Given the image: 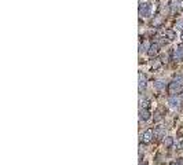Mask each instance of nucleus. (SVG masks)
Listing matches in <instances>:
<instances>
[{"instance_id": "obj_9", "label": "nucleus", "mask_w": 183, "mask_h": 165, "mask_svg": "<svg viewBox=\"0 0 183 165\" xmlns=\"http://www.w3.org/2000/svg\"><path fill=\"white\" fill-rule=\"evenodd\" d=\"M147 54L150 55V57L157 55L158 54V44H151V47L149 48V51H147Z\"/></svg>"}, {"instance_id": "obj_11", "label": "nucleus", "mask_w": 183, "mask_h": 165, "mask_svg": "<svg viewBox=\"0 0 183 165\" xmlns=\"http://www.w3.org/2000/svg\"><path fill=\"white\" fill-rule=\"evenodd\" d=\"M150 44H149V41H143V43L139 44V48H140V52L142 51H149V48H150Z\"/></svg>"}, {"instance_id": "obj_18", "label": "nucleus", "mask_w": 183, "mask_h": 165, "mask_svg": "<svg viewBox=\"0 0 183 165\" xmlns=\"http://www.w3.org/2000/svg\"><path fill=\"white\" fill-rule=\"evenodd\" d=\"M167 59H168V57H167V55H162V57H161V62H167Z\"/></svg>"}, {"instance_id": "obj_16", "label": "nucleus", "mask_w": 183, "mask_h": 165, "mask_svg": "<svg viewBox=\"0 0 183 165\" xmlns=\"http://www.w3.org/2000/svg\"><path fill=\"white\" fill-rule=\"evenodd\" d=\"M167 36H168V39L169 40H173L176 37V35L172 32V30H167Z\"/></svg>"}, {"instance_id": "obj_19", "label": "nucleus", "mask_w": 183, "mask_h": 165, "mask_svg": "<svg viewBox=\"0 0 183 165\" xmlns=\"http://www.w3.org/2000/svg\"><path fill=\"white\" fill-rule=\"evenodd\" d=\"M143 165H147V164H143Z\"/></svg>"}, {"instance_id": "obj_5", "label": "nucleus", "mask_w": 183, "mask_h": 165, "mask_svg": "<svg viewBox=\"0 0 183 165\" xmlns=\"http://www.w3.org/2000/svg\"><path fill=\"white\" fill-rule=\"evenodd\" d=\"M151 139H153V131H151V129L146 131V132L142 135V142H143V143H150Z\"/></svg>"}, {"instance_id": "obj_15", "label": "nucleus", "mask_w": 183, "mask_h": 165, "mask_svg": "<svg viewBox=\"0 0 183 165\" xmlns=\"http://www.w3.org/2000/svg\"><path fill=\"white\" fill-rule=\"evenodd\" d=\"M175 30H183V19H179L175 24Z\"/></svg>"}, {"instance_id": "obj_4", "label": "nucleus", "mask_w": 183, "mask_h": 165, "mask_svg": "<svg viewBox=\"0 0 183 165\" xmlns=\"http://www.w3.org/2000/svg\"><path fill=\"white\" fill-rule=\"evenodd\" d=\"M150 119V111L147 109H140L139 110V120L140 121H147Z\"/></svg>"}, {"instance_id": "obj_17", "label": "nucleus", "mask_w": 183, "mask_h": 165, "mask_svg": "<svg viewBox=\"0 0 183 165\" xmlns=\"http://www.w3.org/2000/svg\"><path fill=\"white\" fill-rule=\"evenodd\" d=\"M147 103H149V101H147V99H140V109H146L147 108Z\"/></svg>"}, {"instance_id": "obj_10", "label": "nucleus", "mask_w": 183, "mask_h": 165, "mask_svg": "<svg viewBox=\"0 0 183 165\" xmlns=\"http://www.w3.org/2000/svg\"><path fill=\"white\" fill-rule=\"evenodd\" d=\"M154 88L157 91H162L165 88V81H162V80H157V81H154Z\"/></svg>"}, {"instance_id": "obj_3", "label": "nucleus", "mask_w": 183, "mask_h": 165, "mask_svg": "<svg viewBox=\"0 0 183 165\" xmlns=\"http://www.w3.org/2000/svg\"><path fill=\"white\" fill-rule=\"evenodd\" d=\"M139 15H140V17H143V18L149 17V15H150V4H149V3L140 4V7H139Z\"/></svg>"}, {"instance_id": "obj_14", "label": "nucleus", "mask_w": 183, "mask_h": 165, "mask_svg": "<svg viewBox=\"0 0 183 165\" xmlns=\"http://www.w3.org/2000/svg\"><path fill=\"white\" fill-rule=\"evenodd\" d=\"M161 63H162L161 59H154V61L151 62V68H153V69H158L160 66H161Z\"/></svg>"}, {"instance_id": "obj_8", "label": "nucleus", "mask_w": 183, "mask_h": 165, "mask_svg": "<svg viewBox=\"0 0 183 165\" xmlns=\"http://www.w3.org/2000/svg\"><path fill=\"white\" fill-rule=\"evenodd\" d=\"M173 58H175L176 61H180V59H183V47L176 48L175 52H173Z\"/></svg>"}, {"instance_id": "obj_2", "label": "nucleus", "mask_w": 183, "mask_h": 165, "mask_svg": "<svg viewBox=\"0 0 183 165\" xmlns=\"http://www.w3.org/2000/svg\"><path fill=\"white\" fill-rule=\"evenodd\" d=\"M182 91H183V87L179 85V84H176L175 81H172L168 87V92L171 94L172 96H176V94H180Z\"/></svg>"}, {"instance_id": "obj_13", "label": "nucleus", "mask_w": 183, "mask_h": 165, "mask_svg": "<svg viewBox=\"0 0 183 165\" xmlns=\"http://www.w3.org/2000/svg\"><path fill=\"white\" fill-rule=\"evenodd\" d=\"M173 81H175L176 84H179V85L183 87V74H176L175 79H173Z\"/></svg>"}, {"instance_id": "obj_7", "label": "nucleus", "mask_w": 183, "mask_h": 165, "mask_svg": "<svg viewBox=\"0 0 183 165\" xmlns=\"http://www.w3.org/2000/svg\"><path fill=\"white\" fill-rule=\"evenodd\" d=\"M146 81H147L146 76H145L143 73H139V91L140 92L145 90V87H146Z\"/></svg>"}, {"instance_id": "obj_6", "label": "nucleus", "mask_w": 183, "mask_h": 165, "mask_svg": "<svg viewBox=\"0 0 183 165\" xmlns=\"http://www.w3.org/2000/svg\"><path fill=\"white\" fill-rule=\"evenodd\" d=\"M164 135H165V128L164 127H156L154 128V138L156 139L164 138Z\"/></svg>"}, {"instance_id": "obj_1", "label": "nucleus", "mask_w": 183, "mask_h": 165, "mask_svg": "<svg viewBox=\"0 0 183 165\" xmlns=\"http://www.w3.org/2000/svg\"><path fill=\"white\" fill-rule=\"evenodd\" d=\"M168 106L172 109V110H179L180 106H182V99H180L179 96H169Z\"/></svg>"}, {"instance_id": "obj_12", "label": "nucleus", "mask_w": 183, "mask_h": 165, "mask_svg": "<svg viewBox=\"0 0 183 165\" xmlns=\"http://www.w3.org/2000/svg\"><path fill=\"white\" fill-rule=\"evenodd\" d=\"M173 144V138H171V136H167L164 139V146L165 147H171Z\"/></svg>"}, {"instance_id": "obj_20", "label": "nucleus", "mask_w": 183, "mask_h": 165, "mask_svg": "<svg viewBox=\"0 0 183 165\" xmlns=\"http://www.w3.org/2000/svg\"><path fill=\"white\" fill-rule=\"evenodd\" d=\"M182 39H183V37H182Z\"/></svg>"}]
</instances>
